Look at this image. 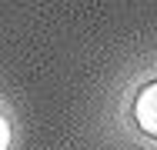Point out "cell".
<instances>
[{
    "label": "cell",
    "instance_id": "2",
    "mask_svg": "<svg viewBox=\"0 0 157 150\" xmlns=\"http://www.w3.org/2000/svg\"><path fill=\"white\" fill-rule=\"evenodd\" d=\"M0 150H10V120L0 110Z\"/></svg>",
    "mask_w": 157,
    "mask_h": 150
},
{
    "label": "cell",
    "instance_id": "1",
    "mask_svg": "<svg viewBox=\"0 0 157 150\" xmlns=\"http://www.w3.org/2000/svg\"><path fill=\"white\" fill-rule=\"evenodd\" d=\"M134 123L140 133H147L151 140H157V80L144 84L134 97Z\"/></svg>",
    "mask_w": 157,
    "mask_h": 150
}]
</instances>
